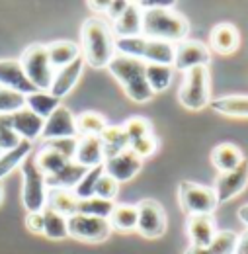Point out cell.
<instances>
[{"label": "cell", "mask_w": 248, "mask_h": 254, "mask_svg": "<svg viewBox=\"0 0 248 254\" xmlns=\"http://www.w3.org/2000/svg\"><path fill=\"white\" fill-rule=\"evenodd\" d=\"M139 211V221H137V231L145 239H158L166 233V211L156 199H141L137 203Z\"/></svg>", "instance_id": "9"}, {"label": "cell", "mask_w": 248, "mask_h": 254, "mask_svg": "<svg viewBox=\"0 0 248 254\" xmlns=\"http://www.w3.org/2000/svg\"><path fill=\"white\" fill-rule=\"evenodd\" d=\"M22 174H24V191L22 201L28 213L43 211L47 207V186H45V174L37 166L35 157L30 155L22 162Z\"/></svg>", "instance_id": "5"}, {"label": "cell", "mask_w": 248, "mask_h": 254, "mask_svg": "<svg viewBox=\"0 0 248 254\" xmlns=\"http://www.w3.org/2000/svg\"><path fill=\"white\" fill-rule=\"evenodd\" d=\"M86 172H88V168L70 160L59 172H55L51 176H45V186H47V190H74Z\"/></svg>", "instance_id": "20"}, {"label": "cell", "mask_w": 248, "mask_h": 254, "mask_svg": "<svg viewBox=\"0 0 248 254\" xmlns=\"http://www.w3.org/2000/svg\"><path fill=\"white\" fill-rule=\"evenodd\" d=\"M35 162H37V166L41 168V172H43L45 176H51V174L59 172L62 166H64L66 162H70V160L64 159L61 153H57V151H53V149H49V147H43V149L35 155Z\"/></svg>", "instance_id": "35"}, {"label": "cell", "mask_w": 248, "mask_h": 254, "mask_svg": "<svg viewBox=\"0 0 248 254\" xmlns=\"http://www.w3.org/2000/svg\"><path fill=\"white\" fill-rule=\"evenodd\" d=\"M235 254H248V229H245V231L239 235Z\"/></svg>", "instance_id": "46"}, {"label": "cell", "mask_w": 248, "mask_h": 254, "mask_svg": "<svg viewBox=\"0 0 248 254\" xmlns=\"http://www.w3.org/2000/svg\"><path fill=\"white\" fill-rule=\"evenodd\" d=\"M47 47V55H49V63L53 66V70H59L66 64L74 63L78 57H82L80 53V45L74 43V41H66V39H61V41H53Z\"/></svg>", "instance_id": "23"}, {"label": "cell", "mask_w": 248, "mask_h": 254, "mask_svg": "<svg viewBox=\"0 0 248 254\" xmlns=\"http://www.w3.org/2000/svg\"><path fill=\"white\" fill-rule=\"evenodd\" d=\"M2 199H4V186H2V182H0V203H2Z\"/></svg>", "instance_id": "49"}, {"label": "cell", "mask_w": 248, "mask_h": 254, "mask_svg": "<svg viewBox=\"0 0 248 254\" xmlns=\"http://www.w3.org/2000/svg\"><path fill=\"white\" fill-rule=\"evenodd\" d=\"M189 22L174 8H147L143 10V32L147 39H160L168 43H180L187 37Z\"/></svg>", "instance_id": "3"}, {"label": "cell", "mask_w": 248, "mask_h": 254, "mask_svg": "<svg viewBox=\"0 0 248 254\" xmlns=\"http://www.w3.org/2000/svg\"><path fill=\"white\" fill-rule=\"evenodd\" d=\"M30 153H31L30 141H22L16 149L2 153V157H0V182H2V178L8 176L16 166H22V162L30 157Z\"/></svg>", "instance_id": "31"}, {"label": "cell", "mask_w": 248, "mask_h": 254, "mask_svg": "<svg viewBox=\"0 0 248 254\" xmlns=\"http://www.w3.org/2000/svg\"><path fill=\"white\" fill-rule=\"evenodd\" d=\"M124 129L129 137V143L131 141H137L141 137H147V135H153V126L147 118H139V116H133L129 118L124 124Z\"/></svg>", "instance_id": "39"}, {"label": "cell", "mask_w": 248, "mask_h": 254, "mask_svg": "<svg viewBox=\"0 0 248 254\" xmlns=\"http://www.w3.org/2000/svg\"><path fill=\"white\" fill-rule=\"evenodd\" d=\"M59 106H61V100L55 98L51 92H41V90H37V92H33V94L26 96V108L31 110L35 116L43 118V120H47Z\"/></svg>", "instance_id": "29"}, {"label": "cell", "mask_w": 248, "mask_h": 254, "mask_svg": "<svg viewBox=\"0 0 248 254\" xmlns=\"http://www.w3.org/2000/svg\"><path fill=\"white\" fill-rule=\"evenodd\" d=\"M127 6H129L127 0H110V8H108V12H106V20H108L110 24L116 22V20L125 12Z\"/></svg>", "instance_id": "45"}, {"label": "cell", "mask_w": 248, "mask_h": 254, "mask_svg": "<svg viewBox=\"0 0 248 254\" xmlns=\"http://www.w3.org/2000/svg\"><path fill=\"white\" fill-rule=\"evenodd\" d=\"M76 145H78V137H64V139H51L45 141V147L61 153L64 159L74 160V153H76Z\"/></svg>", "instance_id": "43"}, {"label": "cell", "mask_w": 248, "mask_h": 254, "mask_svg": "<svg viewBox=\"0 0 248 254\" xmlns=\"http://www.w3.org/2000/svg\"><path fill=\"white\" fill-rule=\"evenodd\" d=\"M20 63L24 66L28 78L33 82V86L41 92H49L51 84H53V76L55 70L49 63V55H47V47L41 43H33L30 47L24 49Z\"/></svg>", "instance_id": "6"}, {"label": "cell", "mask_w": 248, "mask_h": 254, "mask_svg": "<svg viewBox=\"0 0 248 254\" xmlns=\"http://www.w3.org/2000/svg\"><path fill=\"white\" fill-rule=\"evenodd\" d=\"M112 233L108 219L90 217V215H72L68 217V237L82 243H104Z\"/></svg>", "instance_id": "8"}, {"label": "cell", "mask_w": 248, "mask_h": 254, "mask_svg": "<svg viewBox=\"0 0 248 254\" xmlns=\"http://www.w3.org/2000/svg\"><path fill=\"white\" fill-rule=\"evenodd\" d=\"M243 160H245L243 151L233 143H221L211 151V162L221 174L239 168L243 164Z\"/></svg>", "instance_id": "24"}, {"label": "cell", "mask_w": 248, "mask_h": 254, "mask_svg": "<svg viewBox=\"0 0 248 254\" xmlns=\"http://www.w3.org/2000/svg\"><path fill=\"white\" fill-rule=\"evenodd\" d=\"M22 108H26V96L0 86V116H12Z\"/></svg>", "instance_id": "37"}, {"label": "cell", "mask_w": 248, "mask_h": 254, "mask_svg": "<svg viewBox=\"0 0 248 254\" xmlns=\"http://www.w3.org/2000/svg\"><path fill=\"white\" fill-rule=\"evenodd\" d=\"M143 166V159H139L131 149H125L120 155L104 160V172L112 178H116L120 184L133 180Z\"/></svg>", "instance_id": "12"}, {"label": "cell", "mask_w": 248, "mask_h": 254, "mask_svg": "<svg viewBox=\"0 0 248 254\" xmlns=\"http://www.w3.org/2000/svg\"><path fill=\"white\" fill-rule=\"evenodd\" d=\"M100 139H102V145H104V157L106 159L116 157L122 151L129 149V137L125 133L124 126H110L108 124V127L102 131Z\"/></svg>", "instance_id": "25"}, {"label": "cell", "mask_w": 248, "mask_h": 254, "mask_svg": "<svg viewBox=\"0 0 248 254\" xmlns=\"http://www.w3.org/2000/svg\"><path fill=\"white\" fill-rule=\"evenodd\" d=\"M20 143L22 139L10 124V116H0V149L6 153V151L16 149Z\"/></svg>", "instance_id": "40"}, {"label": "cell", "mask_w": 248, "mask_h": 254, "mask_svg": "<svg viewBox=\"0 0 248 254\" xmlns=\"http://www.w3.org/2000/svg\"><path fill=\"white\" fill-rule=\"evenodd\" d=\"M10 124L16 129V133L20 135L22 141L33 143L37 137H41L43 127H45V120L35 116L28 108H22V110H18L10 116Z\"/></svg>", "instance_id": "17"}, {"label": "cell", "mask_w": 248, "mask_h": 254, "mask_svg": "<svg viewBox=\"0 0 248 254\" xmlns=\"http://www.w3.org/2000/svg\"><path fill=\"white\" fill-rule=\"evenodd\" d=\"M239 221L243 223V225H247V229H248V203H245V205L239 209Z\"/></svg>", "instance_id": "48"}, {"label": "cell", "mask_w": 248, "mask_h": 254, "mask_svg": "<svg viewBox=\"0 0 248 254\" xmlns=\"http://www.w3.org/2000/svg\"><path fill=\"white\" fill-rule=\"evenodd\" d=\"M108 127V122L102 114L96 112H84L76 118V129H78V137L84 135H102V131Z\"/></svg>", "instance_id": "36"}, {"label": "cell", "mask_w": 248, "mask_h": 254, "mask_svg": "<svg viewBox=\"0 0 248 254\" xmlns=\"http://www.w3.org/2000/svg\"><path fill=\"white\" fill-rule=\"evenodd\" d=\"M0 86L24 96L37 92L33 82L28 78L20 59H2L0 61Z\"/></svg>", "instance_id": "11"}, {"label": "cell", "mask_w": 248, "mask_h": 254, "mask_svg": "<svg viewBox=\"0 0 248 254\" xmlns=\"http://www.w3.org/2000/svg\"><path fill=\"white\" fill-rule=\"evenodd\" d=\"M186 229L191 247H197V249L209 247L217 235V225L213 215H191L187 217Z\"/></svg>", "instance_id": "16"}, {"label": "cell", "mask_w": 248, "mask_h": 254, "mask_svg": "<svg viewBox=\"0 0 248 254\" xmlns=\"http://www.w3.org/2000/svg\"><path fill=\"white\" fill-rule=\"evenodd\" d=\"M129 149L139 157V159H147L151 155H155L156 149H158V139L155 135H147V137H141L137 141H131L129 143Z\"/></svg>", "instance_id": "42"}, {"label": "cell", "mask_w": 248, "mask_h": 254, "mask_svg": "<svg viewBox=\"0 0 248 254\" xmlns=\"http://www.w3.org/2000/svg\"><path fill=\"white\" fill-rule=\"evenodd\" d=\"M178 201H180V207L189 217L191 215H213V211L219 205L213 188L201 186V184H195V182H189V180L180 182Z\"/></svg>", "instance_id": "7"}, {"label": "cell", "mask_w": 248, "mask_h": 254, "mask_svg": "<svg viewBox=\"0 0 248 254\" xmlns=\"http://www.w3.org/2000/svg\"><path fill=\"white\" fill-rule=\"evenodd\" d=\"M211 108L231 118H248V96H223L211 102Z\"/></svg>", "instance_id": "30"}, {"label": "cell", "mask_w": 248, "mask_h": 254, "mask_svg": "<svg viewBox=\"0 0 248 254\" xmlns=\"http://www.w3.org/2000/svg\"><path fill=\"white\" fill-rule=\"evenodd\" d=\"M248 186V160L245 159L243 164L231 172H225V174H219L217 180H215V195H217V201H229L233 197H237L241 191Z\"/></svg>", "instance_id": "13"}, {"label": "cell", "mask_w": 248, "mask_h": 254, "mask_svg": "<svg viewBox=\"0 0 248 254\" xmlns=\"http://www.w3.org/2000/svg\"><path fill=\"white\" fill-rule=\"evenodd\" d=\"M80 53L94 68H108L116 57V35L106 18H88L80 28Z\"/></svg>", "instance_id": "1"}, {"label": "cell", "mask_w": 248, "mask_h": 254, "mask_svg": "<svg viewBox=\"0 0 248 254\" xmlns=\"http://www.w3.org/2000/svg\"><path fill=\"white\" fill-rule=\"evenodd\" d=\"M211 61V49L201 41L184 39L176 43V55H174V70H189L195 66H207Z\"/></svg>", "instance_id": "10"}, {"label": "cell", "mask_w": 248, "mask_h": 254, "mask_svg": "<svg viewBox=\"0 0 248 254\" xmlns=\"http://www.w3.org/2000/svg\"><path fill=\"white\" fill-rule=\"evenodd\" d=\"M237 239H239V235L235 231H217V235L209 247L197 249V247L189 245L184 254H235Z\"/></svg>", "instance_id": "26"}, {"label": "cell", "mask_w": 248, "mask_h": 254, "mask_svg": "<svg viewBox=\"0 0 248 254\" xmlns=\"http://www.w3.org/2000/svg\"><path fill=\"white\" fill-rule=\"evenodd\" d=\"M174 55H176V45L160 39H141V51L139 59L147 64H174Z\"/></svg>", "instance_id": "15"}, {"label": "cell", "mask_w": 248, "mask_h": 254, "mask_svg": "<svg viewBox=\"0 0 248 254\" xmlns=\"http://www.w3.org/2000/svg\"><path fill=\"white\" fill-rule=\"evenodd\" d=\"M104 145L102 139L98 135H84L78 137V145H76V153H74V162L84 166V168H94L104 164Z\"/></svg>", "instance_id": "19"}, {"label": "cell", "mask_w": 248, "mask_h": 254, "mask_svg": "<svg viewBox=\"0 0 248 254\" xmlns=\"http://www.w3.org/2000/svg\"><path fill=\"white\" fill-rule=\"evenodd\" d=\"M43 217H45V231H43V235L47 239L62 241V239L68 237V219L64 215L49 209V207H45L43 209Z\"/></svg>", "instance_id": "32"}, {"label": "cell", "mask_w": 248, "mask_h": 254, "mask_svg": "<svg viewBox=\"0 0 248 254\" xmlns=\"http://www.w3.org/2000/svg\"><path fill=\"white\" fill-rule=\"evenodd\" d=\"M110 227L122 233L137 231V221H139V211L137 205L131 203H116L114 211L110 213Z\"/></svg>", "instance_id": "27"}, {"label": "cell", "mask_w": 248, "mask_h": 254, "mask_svg": "<svg viewBox=\"0 0 248 254\" xmlns=\"http://www.w3.org/2000/svg\"><path fill=\"white\" fill-rule=\"evenodd\" d=\"M178 100L191 112H199L211 104V76L207 66H195L184 72Z\"/></svg>", "instance_id": "4"}, {"label": "cell", "mask_w": 248, "mask_h": 254, "mask_svg": "<svg viewBox=\"0 0 248 254\" xmlns=\"http://www.w3.org/2000/svg\"><path fill=\"white\" fill-rule=\"evenodd\" d=\"M41 137L45 141L51 139H64V137H78V129H76V118L72 116V112L64 106H59L47 120Z\"/></svg>", "instance_id": "14"}, {"label": "cell", "mask_w": 248, "mask_h": 254, "mask_svg": "<svg viewBox=\"0 0 248 254\" xmlns=\"http://www.w3.org/2000/svg\"><path fill=\"white\" fill-rule=\"evenodd\" d=\"M112 30L116 39H125V37H139L143 32V10L137 6V2H129L125 12L112 22Z\"/></svg>", "instance_id": "18"}, {"label": "cell", "mask_w": 248, "mask_h": 254, "mask_svg": "<svg viewBox=\"0 0 248 254\" xmlns=\"http://www.w3.org/2000/svg\"><path fill=\"white\" fill-rule=\"evenodd\" d=\"M209 43H211V49L219 55H231L241 45V33L233 24L221 22L211 30Z\"/></svg>", "instance_id": "21"}, {"label": "cell", "mask_w": 248, "mask_h": 254, "mask_svg": "<svg viewBox=\"0 0 248 254\" xmlns=\"http://www.w3.org/2000/svg\"><path fill=\"white\" fill-rule=\"evenodd\" d=\"M2 153H4V151H2V149H0V157H2Z\"/></svg>", "instance_id": "50"}, {"label": "cell", "mask_w": 248, "mask_h": 254, "mask_svg": "<svg viewBox=\"0 0 248 254\" xmlns=\"http://www.w3.org/2000/svg\"><path fill=\"white\" fill-rule=\"evenodd\" d=\"M82 66H84V59L78 57L74 63L66 64V66L59 68V70H55L53 84H51V90L49 92L55 96V98H59V100H61L62 96L68 94L74 88V84L78 82V78L82 74Z\"/></svg>", "instance_id": "22"}, {"label": "cell", "mask_w": 248, "mask_h": 254, "mask_svg": "<svg viewBox=\"0 0 248 254\" xmlns=\"http://www.w3.org/2000/svg\"><path fill=\"white\" fill-rule=\"evenodd\" d=\"M88 6H90V10L94 12H108V8H110V0H104V2H98V0H90V2H86Z\"/></svg>", "instance_id": "47"}, {"label": "cell", "mask_w": 248, "mask_h": 254, "mask_svg": "<svg viewBox=\"0 0 248 254\" xmlns=\"http://www.w3.org/2000/svg\"><path fill=\"white\" fill-rule=\"evenodd\" d=\"M120 193V182L112 176H108L106 172L98 178L96 182V188H94V195L100 197V199H108V201H116Z\"/></svg>", "instance_id": "41"}, {"label": "cell", "mask_w": 248, "mask_h": 254, "mask_svg": "<svg viewBox=\"0 0 248 254\" xmlns=\"http://www.w3.org/2000/svg\"><path fill=\"white\" fill-rule=\"evenodd\" d=\"M174 68L170 64H147V82L153 92H162L170 86Z\"/></svg>", "instance_id": "34"}, {"label": "cell", "mask_w": 248, "mask_h": 254, "mask_svg": "<svg viewBox=\"0 0 248 254\" xmlns=\"http://www.w3.org/2000/svg\"><path fill=\"white\" fill-rule=\"evenodd\" d=\"M112 76L122 84L125 96L135 104H145L153 100L155 92L147 82V63L135 57H127L116 53L112 63L108 64Z\"/></svg>", "instance_id": "2"}, {"label": "cell", "mask_w": 248, "mask_h": 254, "mask_svg": "<svg viewBox=\"0 0 248 254\" xmlns=\"http://www.w3.org/2000/svg\"><path fill=\"white\" fill-rule=\"evenodd\" d=\"M47 207L64 215L66 219L76 215L78 207V197L72 190H49L47 193Z\"/></svg>", "instance_id": "28"}, {"label": "cell", "mask_w": 248, "mask_h": 254, "mask_svg": "<svg viewBox=\"0 0 248 254\" xmlns=\"http://www.w3.org/2000/svg\"><path fill=\"white\" fill-rule=\"evenodd\" d=\"M116 201H108V199H100V197H86V199H78V207L76 213L80 215H90V217H100V219H110V213L114 211Z\"/></svg>", "instance_id": "33"}, {"label": "cell", "mask_w": 248, "mask_h": 254, "mask_svg": "<svg viewBox=\"0 0 248 254\" xmlns=\"http://www.w3.org/2000/svg\"><path fill=\"white\" fill-rule=\"evenodd\" d=\"M26 227H28V231L33 233V235H43V231H45V217H43V211L28 213V215H26Z\"/></svg>", "instance_id": "44"}, {"label": "cell", "mask_w": 248, "mask_h": 254, "mask_svg": "<svg viewBox=\"0 0 248 254\" xmlns=\"http://www.w3.org/2000/svg\"><path fill=\"white\" fill-rule=\"evenodd\" d=\"M104 174V164L100 166H94V168H88V172L82 176V180L78 182V186L74 188V195L78 199H86V197H92L94 195V188H96V182L98 178Z\"/></svg>", "instance_id": "38"}]
</instances>
